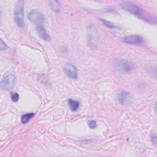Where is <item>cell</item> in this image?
Instances as JSON below:
<instances>
[{
  "label": "cell",
  "mask_w": 157,
  "mask_h": 157,
  "mask_svg": "<svg viewBox=\"0 0 157 157\" xmlns=\"http://www.w3.org/2000/svg\"><path fill=\"white\" fill-rule=\"evenodd\" d=\"M134 69L133 64L126 59L120 60L117 64V69L122 73H128Z\"/></svg>",
  "instance_id": "cell-6"
},
{
  "label": "cell",
  "mask_w": 157,
  "mask_h": 157,
  "mask_svg": "<svg viewBox=\"0 0 157 157\" xmlns=\"http://www.w3.org/2000/svg\"><path fill=\"white\" fill-rule=\"evenodd\" d=\"M88 126L91 129H93L96 126V123L94 120L89 121L88 123Z\"/></svg>",
  "instance_id": "cell-16"
},
{
  "label": "cell",
  "mask_w": 157,
  "mask_h": 157,
  "mask_svg": "<svg viewBox=\"0 0 157 157\" xmlns=\"http://www.w3.org/2000/svg\"><path fill=\"white\" fill-rule=\"evenodd\" d=\"M14 20L17 26L21 28L24 27V4L23 1H18L14 9Z\"/></svg>",
  "instance_id": "cell-3"
},
{
  "label": "cell",
  "mask_w": 157,
  "mask_h": 157,
  "mask_svg": "<svg viewBox=\"0 0 157 157\" xmlns=\"http://www.w3.org/2000/svg\"><path fill=\"white\" fill-rule=\"evenodd\" d=\"M15 84V75L12 73H8L3 77L1 82V88L3 90L10 91L14 88Z\"/></svg>",
  "instance_id": "cell-4"
},
{
  "label": "cell",
  "mask_w": 157,
  "mask_h": 157,
  "mask_svg": "<svg viewBox=\"0 0 157 157\" xmlns=\"http://www.w3.org/2000/svg\"><path fill=\"white\" fill-rule=\"evenodd\" d=\"M36 31L37 36L42 39L46 41L50 40V37L49 34L47 33V32L46 31L45 29L44 28L43 25H39V26H36Z\"/></svg>",
  "instance_id": "cell-10"
},
{
  "label": "cell",
  "mask_w": 157,
  "mask_h": 157,
  "mask_svg": "<svg viewBox=\"0 0 157 157\" xmlns=\"http://www.w3.org/2000/svg\"><path fill=\"white\" fill-rule=\"evenodd\" d=\"M11 99L13 102H17L19 99V95L17 93H13L11 94Z\"/></svg>",
  "instance_id": "cell-15"
},
{
  "label": "cell",
  "mask_w": 157,
  "mask_h": 157,
  "mask_svg": "<svg viewBox=\"0 0 157 157\" xmlns=\"http://www.w3.org/2000/svg\"><path fill=\"white\" fill-rule=\"evenodd\" d=\"M98 36L99 33L96 26L90 25L86 29V39L87 44L90 48H95L98 42Z\"/></svg>",
  "instance_id": "cell-2"
},
{
  "label": "cell",
  "mask_w": 157,
  "mask_h": 157,
  "mask_svg": "<svg viewBox=\"0 0 157 157\" xmlns=\"http://www.w3.org/2000/svg\"><path fill=\"white\" fill-rule=\"evenodd\" d=\"M64 71L65 74L70 78L76 79L78 76L77 68L71 63H66L64 66Z\"/></svg>",
  "instance_id": "cell-7"
},
{
  "label": "cell",
  "mask_w": 157,
  "mask_h": 157,
  "mask_svg": "<svg viewBox=\"0 0 157 157\" xmlns=\"http://www.w3.org/2000/svg\"><path fill=\"white\" fill-rule=\"evenodd\" d=\"M35 115V113L33 112L28 113L24 115H22L21 117V121L23 124L27 123L30 119H31Z\"/></svg>",
  "instance_id": "cell-13"
},
{
  "label": "cell",
  "mask_w": 157,
  "mask_h": 157,
  "mask_svg": "<svg viewBox=\"0 0 157 157\" xmlns=\"http://www.w3.org/2000/svg\"><path fill=\"white\" fill-rule=\"evenodd\" d=\"M48 4H49V6H50L51 9L54 12L58 13L61 10V4H60L59 1H55V0L50 1Z\"/></svg>",
  "instance_id": "cell-11"
},
{
  "label": "cell",
  "mask_w": 157,
  "mask_h": 157,
  "mask_svg": "<svg viewBox=\"0 0 157 157\" xmlns=\"http://www.w3.org/2000/svg\"><path fill=\"white\" fill-rule=\"evenodd\" d=\"M100 20H101L107 27H108V28H115V26L114 25H113L112 23H111L110 22H109V21H107L104 20V19H100Z\"/></svg>",
  "instance_id": "cell-14"
},
{
  "label": "cell",
  "mask_w": 157,
  "mask_h": 157,
  "mask_svg": "<svg viewBox=\"0 0 157 157\" xmlns=\"http://www.w3.org/2000/svg\"><path fill=\"white\" fill-rule=\"evenodd\" d=\"M151 141L152 142L156 145V143H157V140H156V133L155 132L153 133L152 135H151Z\"/></svg>",
  "instance_id": "cell-18"
},
{
  "label": "cell",
  "mask_w": 157,
  "mask_h": 157,
  "mask_svg": "<svg viewBox=\"0 0 157 157\" xmlns=\"http://www.w3.org/2000/svg\"><path fill=\"white\" fill-rule=\"evenodd\" d=\"M28 18L29 20L36 26L39 25H42L45 17L44 15L37 10H33L28 15Z\"/></svg>",
  "instance_id": "cell-5"
},
{
  "label": "cell",
  "mask_w": 157,
  "mask_h": 157,
  "mask_svg": "<svg viewBox=\"0 0 157 157\" xmlns=\"http://www.w3.org/2000/svg\"><path fill=\"white\" fill-rule=\"evenodd\" d=\"M68 105L69 107V109L72 112L77 111L80 106V102L78 101L74 100L72 99H69L67 101Z\"/></svg>",
  "instance_id": "cell-12"
},
{
  "label": "cell",
  "mask_w": 157,
  "mask_h": 157,
  "mask_svg": "<svg viewBox=\"0 0 157 157\" xmlns=\"http://www.w3.org/2000/svg\"><path fill=\"white\" fill-rule=\"evenodd\" d=\"M120 6L126 11L133 14L141 20H145L146 21H150L151 20L150 14L147 13L144 9L134 3L124 1L120 3Z\"/></svg>",
  "instance_id": "cell-1"
},
{
  "label": "cell",
  "mask_w": 157,
  "mask_h": 157,
  "mask_svg": "<svg viewBox=\"0 0 157 157\" xmlns=\"http://www.w3.org/2000/svg\"><path fill=\"white\" fill-rule=\"evenodd\" d=\"M124 42L129 44H142L144 42V39L142 37L138 35H130L125 37L123 39Z\"/></svg>",
  "instance_id": "cell-9"
},
{
  "label": "cell",
  "mask_w": 157,
  "mask_h": 157,
  "mask_svg": "<svg viewBox=\"0 0 157 157\" xmlns=\"http://www.w3.org/2000/svg\"><path fill=\"white\" fill-rule=\"evenodd\" d=\"M118 101L121 104L128 106L132 102V97L130 93L126 91H123L118 94Z\"/></svg>",
  "instance_id": "cell-8"
},
{
  "label": "cell",
  "mask_w": 157,
  "mask_h": 157,
  "mask_svg": "<svg viewBox=\"0 0 157 157\" xmlns=\"http://www.w3.org/2000/svg\"><path fill=\"white\" fill-rule=\"evenodd\" d=\"M1 43H0V47H1V50H4L7 48V45L5 42H3L2 39H1Z\"/></svg>",
  "instance_id": "cell-17"
}]
</instances>
